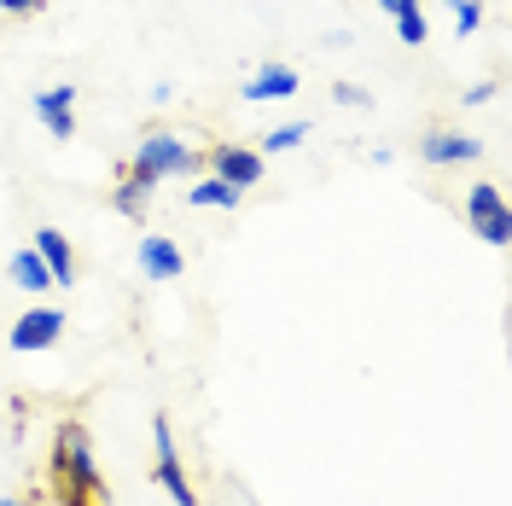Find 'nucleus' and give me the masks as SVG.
<instances>
[{"mask_svg":"<svg viewBox=\"0 0 512 506\" xmlns=\"http://www.w3.org/2000/svg\"><path fill=\"white\" fill-rule=\"evenodd\" d=\"M210 163H216V175H222L227 187H262V152H245V146H216L210 152Z\"/></svg>","mask_w":512,"mask_h":506,"instance_id":"9d476101","label":"nucleus"},{"mask_svg":"<svg viewBox=\"0 0 512 506\" xmlns=\"http://www.w3.org/2000/svg\"><path fill=\"white\" fill-rule=\"evenodd\" d=\"M448 6H454V35H472L483 24V6H478V0H448Z\"/></svg>","mask_w":512,"mask_h":506,"instance_id":"f3484780","label":"nucleus"},{"mask_svg":"<svg viewBox=\"0 0 512 506\" xmlns=\"http://www.w3.org/2000/svg\"><path fill=\"white\" fill-rule=\"evenodd\" d=\"M152 443H158V483L169 489V501L175 506H198V495H192V477L187 466H181V448H175V431H169V419H152Z\"/></svg>","mask_w":512,"mask_h":506,"instance_id":"20e7f679","label":"nucleus"},{"mask_svg":"<svg viewBox=\"0 0 512 506\" xmlns=\"http://www.w3.org/2000/svg\"><path fill=\"white\" fill-rule=\"evenodd\" d=\"M12 280L24 285V291H53V274H47V262H41L35 251L12 256Z\"/></svg>","mask_w":512,"mask_h":506,"instance_id":"4468645a","label":"nucleus"},{"mask_svg":"<svg viewBox=\"0 0 512 506\" xmlns=\"http://www.w3.org/2000/svg\"><path fill=\"white\" fill-rule=\"evenodd\" d=\"M140 268H146V280H181V274H187V256H181L175 239L146 233V239H140Z\"/></svg>","mask_w":512,"mask_h":506,"instance_id":"1a4fd4ad","label":"nucleus"},{"mask_svg":"<svg viewBox=\"0 0 512 506\" xmlns=\"http://www.w3.org/2000/svg\"><path fill=\"white\" fill-rule=\"evenodd\" d=\"M309 140V123H280L262 134V152H291V146H303Z\"/></svg>","mask_w":512,"mask_h":506,"instance_id":"2eb2a0df","label":"nucleus"},{"mask_svg":"<svg viewBox=\"0 0 512 506\" xmlns=\"http://www.w3.org/2000/svg\"><path fill=\"white\" fill-rule=\"evenodd\" d=\"M495 94H501V82H478V88H466L460 99H466V105H489Z\"/></svg>","mask_w":512,"mask_h":506,"instance_id":"aec40b11","label":"nucleus"},{"mask_svg":"<svg viewBox=\"0 0 512 506\" xmlns=\"http://www.w3.org/2000/svg\"><path fill=\"white\" fill-rule=\"evenodd\" d=\"M198 169V152H192L181 134H146L140 146H134V175H146V181H169V175H192Z\"/></svg>","mask_w":512,"mask_h":506,"instance_id":"f03ea898","label":"nucleus"},{"mask_svg":"<svg viewBox=\"0 0 512 506\" xmlns=\"http://www.w3.org/2000/svg\"><path fill=\"white\" fill-rule=\"evenodd\" d=\"M390 18H396V35H402L408 47H425V0H396Z\"/></svg>","mask_w":512,"mask_h":506,"instance_id":"ddd939ff","label":"nucleus"},{"mask_svg":"<svg viewBox=\"0 0 512 506\" xmlns=\"http://www.w3.org/2000/svg\"><path fill=\"white\" fill-rule=\"evenodd\" d=\"M35 105H53V111H70V105H76V88H70V82H53L47 94H35Z\"/></svg>","mask_w":512,"mask_h":506,"instance_id":"a211bd4d","label":"nucleus"},{"mask_svg":"<svg viewBox=\"0 0 512 506\" xmlns=\"http://www.w3.org/2000/svg\"><path fill=\"white\" fill-rule=\"evenodd\" d=\"M59 338H64V309H30V315H18V326L6 332V344L18 349V355L53 349Z\"/></svg>","mask_w":512,"mask_h":506,"instance_id":"423d86ee","label":"nucleus"},{"mask_svg":"<svg viewBox=\"0 0 512 506\" xmlns=\"http://www.w3.org/2000/svg\"><path fill=\"white\" fill-rule=\"evenodd\" d=\"M239 198H245V192L227 187L222 175H204V181H192V187H187L192 210H239Z\"/></svg>","mask_w":512,"mask_h":506,"instance_id":"9b49d317","label":"nucleus"},{"mask_svg":"<svg viewBox=\"0 0 512 506\" xmlns=\"http://www.w3.org/2000/svg\"><path fill=\"white\" fill-rule=\"evenodd\" d=\"M0 6H6V12H18V18H30V12H41L47 0H0Z\"/></svg>","mask_w":512,"mask_h":506,"instance_id":"412c9836","label":"nucleus"},{"mask_svg":"<svg viewBox=\"0 0 512 506\" xmlns=\"http://www.w3.org/2000/svg\"><path fill=\"white\" fill-rule=\"evenodd\" d=\"M30 251L47 262L53 285H76V251H70V239H64L59 227H35V245H30Z\"/></svg>","mask_w":512,"mask_h":506,"instance_id":"6e6552de","label":"nucleus"},{"mask_svg":"<svg viewBox=\"0 0 512 506\" xmlns=\"http://www.w3.org/2000/svg\"><path fill=\"white\" fill-rule=\"evenodd\" d=\"M0 506H24V501H0Z\"/></svg>","mask_w":512,"mask_h":506,"instance_id":"5701e85b","label":"nucleus"},{"mask_svg":"<svg viewBox=\"0 0 512 506\" xmlns=\"http://www.w3.org/2000/svg\"><path fill=\"white\" fill-rule=\"evenodd\" d=\"M332 99H338V105H350V111H367V105H373V94H367V88H355V82H338Z\"/></svg>","mask_w":512,"mask_h":506,"instance_id":"6ab92c4d","label":"nucleus"},{"mask_svg":"<svg viewBox=\"0 0 512 506\" xmlns=\"http://www.w3.org/2000/svg\"><path fill=\"white\" fill-rule=\"evenodd\" d=\"M466 222L483 233V245H507L512 239V216H507V198L495 181H478V187L466 192Z\"/></svg>","mask_w":512,"mask_h":506,"instance_id":"7ed1b4c3","label":"nucleus"},{"mask_svg":"<svg viewBox=\"0 0 512 506\" xmlns=\"http://www.w3.org/2000/svg\"><path fill=\"white\" fill-rule=\"evenodd\" d=\"M419 158L431 169H454V163H478L483 158V140L478 134H460V128H431L419 140Z\"/></svg>","mask_w":512,"mask_h":506,"instance_id":"39448f33","label":"nucleus"},{"mask_svg":"<svg viewBox=\"0 0 512 506\" xmlns=\"http://www.w3.org/2000/svg\"><path fill=\"white\" fill-rule=\"evenodd\" d=\"M239 94L251 99V105H268V99H291L297 94V70L280 59H268V64H256L251 76H245V88Z\"/></svg>","mask_w":512,"mask_h":506,"instance_id":"0eeeda50","label":"nucleus"},{"mask_svg":"<svg viewBox=\"0 0 512 506\" xmlns=\"http://www.w3.org/2000/svg\"><path fill=\"white\" fill-rule=\"evenodd\" d=\"M379 6H384V12H390V6H396V0H379Z\"/></svg>","mask_w":512,"mask_h":506,"instance_id":"4be33fe9","label":"nucleus"},{"mask_svg":"<svg viewBox=\"0 0 512 506\" xmlns=\"http://www.w3.org/2000/svg\"><path fill=\"white\" fill-rule=\"evenodd\" d=\"M152 187H158V181H146V175H134V169H128V175H123V187L111 192V204L123 210L128 222H146V204H152Z\"/></svg>","mask_w":512,"mask_h":506,"instance_id":"f8f14e48","label":"nucleus"},{"mask_svg":"<svg viewBox=\"0 0 512 506\" xmlns=\"http://www.w3.org/2000/svg\"><path fill=\"white\" fill-rule=\"evenodd\" d=\"M53 495L64 506H105V483L94 466V443H88V425H59L53 437Z\"/></svg>","mask_w":512,"mask_h":506,"instance_id":"f257e3e1","label":"nucleus"},{"mask_svg":"<svg viewBox=\"0 0 512 506\" xmlns=\"http://www.w3.org/2000/svg\"><path fill=\"white\" fill-rule=\"evenodd\" d=\"M35 117L53 128V140H76V117L70 111H53V105H35Z\"/></svg>","mask_w":512,"mask_h":506,"instance_id":"dca6fc26","label":"nucleus"}]
</instances>
